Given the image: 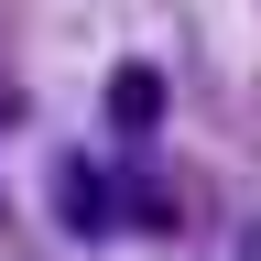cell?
<instances>
[{
  "label": "cell",
  "instance_id": "6da1fadb",
  "mask_svg": "<svg viewBox=\"0 0 261 261\" xmlns=\"http://www.w3.org/2000/svg\"><path fill=\"white\" fill-rule=\"evenodd\" d=\"M55 196H65V228H109L120 196L98 185V163H55Z\"/></svg>",
  "mask_w": 261,
  "mask_h": 261
},
{
  "label": "cell",
  "instance_id": "7a4b0ae2",
  "mask_svg": "<svg viewBox=\"0 0 261 261\" xmlns=\"http://www.w3.org/2000/svg\"><path fill=\"white\" fill-rule=\"evenodd\" d=\"M109 120L120 130H152L163 120V76H152V65H120V76H109Z\"/></svg>",
  "mask_w": 261,
  "mask_h": 261
},
{
  "label": "cell",
  "instance_id": "3957f363",
  "mask_svg": "<svg viewBox=\"0 0 261 261\" xmlns=\"http://www.w3.org/2000/svg\"><path fill=\"white\" fill-rule=\"evenodd\" d=\"M250 261H261V228H250Z\"/></svg>",
  "mask_w": 261,
  "mask_h": 261
}]
</instances>
